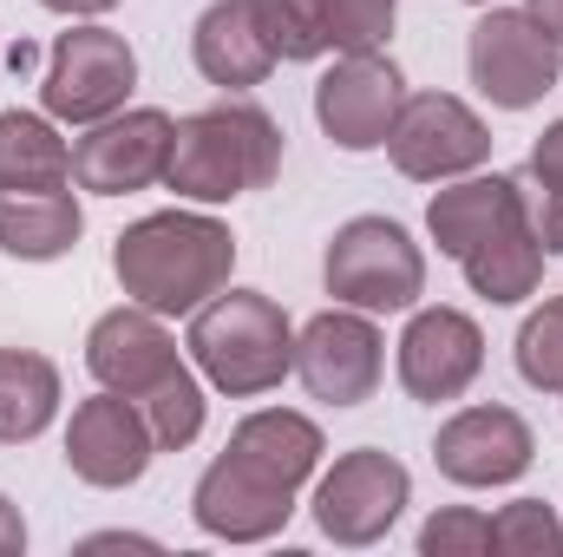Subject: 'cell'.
<instances>
[{
    "label": "cell",
    "instance_id": "cell-15",
    "mask_svg": "<svg viewBox=\"0 0 563 557\" xmlns=\"http://www.w3.org/2000/svg\"><path fill=\"white\" fill-rule=\"evenodd\" d=\"M538 459V433L518 407H459V414L439 426L432 439V466L465 485V492H492V485H511L525 479Z\"/></svg>",
    "mask_w": 563,
    "mask_h": 557
},
{
    "label": "cell",
    "instance_id": "cell-34",
    "mask_svg": "<svg viewBox=\"0 0 563 557\" xmlns=\"http://www.w3.org/2000/svg\"><path fill=\"white\" fill-rule=\"evenodd\" d=\"M26 66H40V46H33V40L13 46V73H26Z\"/></svg>",
    "mask_w": 563,
    "mask_h": 557
},
{
    "label": "cell",
    "instance_id": "cell-27",
    "mask_svg": "<svg viewBox=\"0 0 563 557\" xmlns=\"http://www.w3.org/2000/svg\"><path fill=\"white\" fill-rule=\"evenodd\" d=\"M511 184H518V210H525L531 237L544 243V256H563V177L525 157V171H511Z\"/></svg>",
    "mask_w": 563,
    "mask_h": 557
},
{
    "label": "cell",
    "instance_id": "cell-12",
    "mask_svg": "<svg viewBox=\"0 0 563 557\" xmlns=\"http://www.w3.org/2000/svg\"><path fill=\"white\" fill-rule=\"evenodd\" d=\"M170 139L177 119L157 106H125L99 125H79L73 139V184L92 197H125V190H151L170 171Z\"/></svg>",
    "mask_w": 563,
    "mask_h": 557
},
{
    "label": "cell",
    "instance_id": "cell-29",
    "mask_svg": "<svg viewBox=\"0 0 563 557\" xmlns=\"http://www.w3.org/2000/svg\"><path fill=\"white\" fill-rule=\"evenodd\" d=\"M26 551V518H20V505L0 492V557H20Z\"/></svg>",
    "mask_w": 563,
    "mask_h": 557
},
{
    "label": "cell",
    "instance_id": "cell-11",
    "mask_svg": "<svg viewBox=\"0 0 563 557\" xmlns=\"http://www.w3.org/2000/svg\"><path fill=\"white\" fill-rule=\"evenodd\" d=\"M387 157L413 184H452L465 171H485L492 125L459 99V92H407L387 132Z\"/></svg>",
    "mask_w": 563,
    "mask_h": 557
},
{
    "label": "cell",
    "instance_id": "cell-3",
    "mask_svg": "<svg viewBox=\"0 0 563 557\" xmlns=\"http://www.w3.org/2000/svg\"><path fill=\"white\" fill-rule=\"evenodd\" d=\"M230 270H236V237L203 204L197 210H151L139 223H125L112 243V276L125 288V302H139L164 321L197 315L217 288H230Z\"/></svg>",
    "mask_w": 563,
    "mask_h": 557
},
{
    "label": "cell",
    "instance_id": "cell-13",
    "mask_svg": "<svg viewBox=\"0 0 563 557\" xmlns=\"http://www.w3.org/2000/svg\"><path fill=\"white\" fill-rule=\"evenodd\" d=\"M157 459V433L139 414V401L99 387L92 401H79L66 419V466L79 485H99V492H125L139 485Z\"/></svg>",
    "mask_w": 563,
    "mask_h": 557
},
{
    "label": "cell",
    "instance_id": "cell-6",
    "mask_svg": "<svg viewBox=\"0 0 563 557\" xmlns=\"http://www.w3.org/2000/svg\"><path fill=\"white\" fill-rule=\"evenodd\" d=\"M321 288L361 315H407L426 295V250L394 217H347L328 237Z\"/></svg>",
    "mask_w": 563,
    "mask_h": 557
},
{
    "label": "cell",
    "instance_id": "cell-31",
    "mask_svg": "<svg viewBox=\"0 0 563 557\" xmlns=\"http://www.w3.org/2000/svg\"><path fill=\"white\" fill-rule=\"evenodd\" d=\"M40 7H53V13H66V20H99V13H112L119 0H40Z\"/></svg>",
    "mask_w": 563,
    "mask_h": 557
},
{
    "label": "cell",
    "instance_id": "cell-33",
    "mask_svg": "<svg viewBox=\"0 0 563 557\" xmlns=\"http://www.w3.org/2000/svg\"><path fill=\"white\" fill-rule=\"evenodd\" d=\"M525 7H531V13H538V20H544V26L563 40V0H525Z\"/></svg>",
    "mask_w": 563,
    "mask_h": 557
},
{
    "label": "cell",
    "instance_id": "cell-25",
    "mask_svg": "<svg viewBox=\"0 0 563 557\" xmlns=\"http://www.w3.org/2000/svg\"><path fill=\"white\" fill-rule=\"evenodd\" d=\"M492 551L498 557H563V518L544 499H511L492 518Z\"/></svg>",
    "mask_w": 563,
    "mask_h": 557
},
{
    "label": "cell",
    "instance_id": "cell-32",
    "mask_svg": "<svg viewBox=\"0 0 563 557\" xmlns=\"http://www.w3.org/2000/svg\"><path fill=\"white\" fill-rule=\"evenodd\" d=\"M151 551V538H139V532H99V538H86V551Z\"/></svg>",
    "mask_w": 563,
    "mask_h": 557
},
{
    "label": "cell",
    "instance_id": "cell-20",
    "mask_svg": "<svg viewBox=\"0 0 563 557\" xmlns=\"http://www.w3.org/2000/svg\"><path fill=\"white\" fill-rule=\"evenodd\" d=\"M73 184V144L46 112H0V190H59Z\"/></svg>",
    "mask_w": 563,
    "mask_h": 557
},
{
    "label": "cell",
    "instance_id": "cell-30",
    "mask_svg": "<svg viewBox=\"0 0 563 557\" xmlns=\"http://www.w3.org/2000/svg\"><path fill=\"white\" fill-rule=\"evenodd\" d=\"M531 164H544V171H558V177H563V119L538 132V144H531Z\"/></svg>",
    "mask_w": 563,
    "mask_h": 557
},
{
    "label": "cell",
    "instance_id": "cell-9",
    "mask_svg": "<svg viewBox=\"0 0 563 557\" xmlns=\"http://www.w3.org/2000/svg\"><path fill=\"white\" fill-rule=\"evenodd\" d=\"M407 505H413V472H407L394 452H380V446L341 452V459L314 479V499H308L321 538H334V545H347V551L380 545V538L400 525Z\"/></svg>",
    "mask_w": 563,
    "mask_h": 557
},
{
    "label": "cell",
    "instance_id": "cell-19",
    "mask_svg": "<svg viewBox=\"0 0 563 557\" xmlns=\"http://www.w3.org/2000/svg\"><path fill=\"white\" fill-rule=\"evenodd\" d=\"M86 230L73 184L59 190H0V250L13 263H59Z\"/></svg>",
    "mask_w": 563,
    "mask_h": 557
},
{
    "label": "cell",
    "instance_id": "cell-23",
    "mask_svg": "<svg viewBox=\"0 0 563 557\" xmlns=\"http://www.w3.org/2000/svg\"><path fill=\"white\" fill-rule=\"evenodd\" d=\"M256 20H263V33H269L276 59H288V66H308V59L334 53V46H328L321 0H256Z\"/></svg>",
    "mask_w": 563,
    "mask_h": 557
},
{
    "label": "cell",
    "instance_id": "cell-7",
    "mask_svg": "<svg viewBox=\"0 0 563 557\" xmlns=\"http://www.w3.org/2000/svg\"><path fill=\"white\" fill-rule=\"evenodd\" d=\"M465 73L498 112H531L563 73V40L531 7H485L465 40Z\"/></svg>",
    "mask_w": 563,
    "mask_h": 557
},
{
    "label": "cell",
    "instance_id": "cell-16",
    "mask_svg": "<svg viewBox=\"0 0 563 557\" xmlns=\"http://www.w3.org/2000/svg\"><path fill=\"white\" fill-rule=\"evenodd\" d=\"M485 374V335L465 308H407V335H400V387L439 407L459 401L472 381Z\"/></svg>",
    "mask_w": 563,
    "mask_h": 557
},
{
    "label": "cell",
    "instance_id": "cell-2",
    "mask_svg": "<svg viewBox=\"0 0 563 557\" xmlns=\"http://www.w3.org/2000/svg\"><path fill=\"white\" fill-rule=\"evenodd\" d=\"M86 368H92L99 387L139 401V414L151 419V433H157V452L197 446L210 401H203V381H197V368L184 361L177 335L164 328V315H151L139 302L106 308V315L92 321V335H86Z\"/></svg>",
    "mask_w": 563,
    "mask_h": 557
},
{
    "label": "cell",
    "instance_id": "cell-18",
    "mask_svg": "<svg viewBox=\"0 0 563 557\" xmlns=\"http://www.w3.org/2000/svg\"><path fill=\"white\" fill-rule=\"evenodd\" d=\"M525 210H518V184H511V171H465V177H452V184H439L432 190V204H426V237L439 243V256H472L492 230H505V223H518Z\"/></svg>",
    "mask_w": 563,
    "mask_h": 557
},
{
    "label": "cell",
    "instance_id": "cell-22",
    "mask_svg": "<svg viewBox=\"0 0 563 557\" xmlns=\"http://www.w3.org/2000/svg\"><path fill=\"white\" fill-rule=\"evenodd\" d=\"M59 419V368L40 348H0V446H26Z\"/></svg>",
    "mask_w": 563,
    "mask_h": 557
},
{
    "label": "cell",
    "instance_id": "cell-24",
    "mask_svg": "<svg viewBox=\"0 0 563 557\" xmlns=\"http://www.w3.org/2000/svg\"><path fill=\"white\" fill-rule=\"evenodd\" d=\"M518 374L538 394H563V295L525 315L518 328Z\"/></svg>",
    "mask_w": 563,
    "mask_h": 557
},
{
    "label": "cell",
    "instance_id": "cell-10",
    "mask_svg": "<svg viewBox=\"0 0 563 557\" xmlns=\"http://www.w3.org/2000/svg\"><path fill=\"white\" fill-rule=\"evenodd\" d=\"M387 374V341L374 328V315L361 308H321L314 321L295 328V381L308 387V401L321 407H361L380 394Z\"/></svg>",
    "mask_w": 563,
    "mask_h": 557
},
{
    "label": "cell",
    "instance_id": "cell-1",
    "mask_svg": "<svg viewBox=\"0 0 563 557\" xmlns=\"http://www.w3.org/2000/svg\"><path fill=\"white\" fill-rule=\"evenodd\" d=\"M321 426L295 407H256L236 419L230 446L197 472L190 518L223 545H269L295 518L301 485L321 472Z\"/></svg>",
    "mask_w": 563,
    "mask_h": 557
},
{
    "label": "cell",
    "instance_id": "cell-4",
    "mask_svg": "<svg viewBox=\"0 0 563 557\" xmlns=\"http://www.w3.org/2000/svg\"><path fill=\"white\" fill-rule=\"evenodd\" d=\"M282 171V125L256 106V99H223V106H203L190 119H177V139H170V171L164 184L184 197V204H236L250 190H269Z\"/></svg>",
    "mask_w": 563,
    "mask_h": 557
},
{
    "label": "cell",
    "instance_id": "cell-35",
    "mask_svg": "<svg viewBox=\"0 0 563 557\" xmlns=\"http://www.w3.org/2000/svg\"><path fill=\"white\" fill-rule=\"evenodd\" d=\"M465 7H492V0H465Z\"/></svg>",
    "mask_w": 563,
    "mask_h": 557
},
{
    "label": "cell",
    "instance_id": "cell-14",
    "mask_svg": "<svg viewBox=\"0 0 563 557\" xmlns=\"http://www.w3.org/2000/svg\"><path fill=\"white\" fill-rule=\"evenodd\" d=\"M400 99H407V79L387 53H341L314 79V125L341 151H380Z\"/></svg>",
    "mask_w": 563,
    "mask_h": 557
},
{
    "label": "cell",
    "instance_id": "cell-21",
    "mask_svg": "<svg viewBox=\"0 0 563 557\" xmlns=\"http://www.w3.org/2000/svg\"><path fill=\"white\" fill-rule=\"evenodd\" d=\"M544 243L531 237V223L518 217V223H505V230H492L472 256H459V270L472 282V295H485L492 308H511V302H525L538 282H544Z\"/></svg>",
    "mask_w": 563,
    "mask_h": 557
},
{
    "label": "cell",
    "instance_id": "cell-5",
    "mask_svg": "<svg viewBox=\"0 0 563 557\" xmlns=\"http://www.w3.org/2000/svg\"><path fill=\"white\" fill-rule=\"evenodd\" d=\"M184 348H190L197 374L217 394H230V401L276 394L282 381L295 374V328H288L282 302L263 295V288H217L190 315Z\"/></svg>",
    "mask_w": 563,
    "mask_h": 557
},
{
    "label": "cell",
    "instance_id": "cell-8",
    "mask_svg": "<svg viewBox=\"0 0 563 557\" xmlns=\"http://www.w3.org/2000/svg\"><path fill=\"white\" fill-rule=\"evenodd\" d=\"M132 86H139V53L125 46V33L86 20L53 40L40 73V112L59 125H99L132 106Z\"/></svg>",
    "mask_w": 563,
    "mask_h": 557
},
{
    "label": "cell",
    "instance_id": "cell-17",
    "mask_svg": "<svg viewBox=\"0 0 563 557\" xmlns=\"http://www.w3.org/2000/svg\"><path fill=\"white\" fill-rule=\"evenodd\" d=\"M190 59L223 92H250L282 66L263 20H256V0H210L190 26Z\"/></svg>",
    "mask_w": 563,
    "mask_h": 557
},
{
    "label": "cell",
    "instance_id": "cell-26",
    "mask_svg": "<svg viewBox=\"0 0 563 557\" xmlns=\"http://www.w3.org/2000/svg\"><path fill=\"white\" fill-rule=\"evenodd\" d=\"M321 20L334 53H380L394 40L400 0H321Z\"/></svg>",
    "mask_w": 563,
    "mask_h": 557
},
{
    "label": "cell",
    "instance_id": "cell-28",
    "mask_svg": "<svg viewBox=\"0 0 563 557\" xmlns=\"http://www.w3.org/2000/svg\"><path fill=\"white\" fill-rule=\"evenodd\" d=\"M420 557H492V518L472 505H445L420 525Z\"/></svg>",
    "mask_w": 563,
    "mask_h": 557
}]
</instances>
